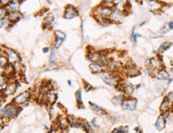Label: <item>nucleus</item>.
<instances>
[{
	"label": "nucleus",
	"mask_w": 173,
	"mask_h": 133,
	"mask_svg": "<svg viewBox=\"0 0 173 133\" xmlns=\"http://www.w3.org/2000/svg\"><path fill=\"white\" fill-rule=\"evenodd\" d=\"M124 100V98H123V96H117V97H115L113 99H112V102L115 104L116 105H118L119 104H121L122 102Z\"/></svg>",
	"instance_id": "nucleus-31"
},
{
	"label": "nucleus",
	"mask_w": 173,
	"mask_h": 133,
	"mask_svg": "<svg viewBox=\"0 0 173 133\" xmlns=\"http://www.w3.org/2000/svg\"><path fill=\"white\" fill-rule=\"evenodd\" d=\"M10 20L9 18H7V17H4V18H2L1 19V27L3 28V27H6L8 25H9L10 23Z\"/></svg>",
	"instance_id": "nucleus-32"
},
{
	"label": "nucleus",
	"mask_w": 173,
	"mask_h": 133,
	"mask_svg": "<svg viewBox=\"0 0 173 133\" xmlns=\"http://www.w3.org/2000/svg\"><path fill=\"white\" fill-rule=\"evenodd\" d=\"M64 40L62 39H59V38H56V41H55V44H54V47L55 49H58L63 43Z\"/></svg>",
	"instance_id": "nucleus-35"
},
{
	"label": "nucleus",
	"mask_w": 173,
	"mask_h": 133,
	"mask_svg": "<svg viewBox=\"0 0 173 133\" xmlns=\"http://www.w3.org/2000/svg\"><path fill=\"white\" fill-rule=\"evenodd\" d=\"M127 74L129 77H136V76L139 75L140 73H139V72H138V70H137V69L136 68L135 66H129L128 68V70H127Z\"/></svg>",
	"instance_id": "nucleus-23"
},
{
	"label": "nucleus",
	"mask_w": 173,
	"mask_h": 133,
	"mask_svg": "<svg viewBox=\"0 0 173 133\" xmlns=\"http://www.w3.org/2000/svg\"><path fill=\"white\" fill-rule=\"evenodd\" d=\"M66 120L69 124L72 127H78L82 126V122H80L74 116H67Z\"/></svg>",
	"instance_id": "nucleus-13"
},
{
	"label": "nucleus",
	"mask_w": 173,
	"mask_h": 133,
	"mask_svg": "<svg viewBox=\"0 0 173 133\" xmlns=\"http://www.w3.org/2000/svg\"><path fill=\"white\" fill-rule=\"evenodd\" d=\"M140 85H137V89H138V88H140Z\"/></svg>",
	"instance_id": "nucleus-47"
},
{
	"label": "nucleus",
	"mask_w": 173,
	"mask_h": 133,
	"mask_svg": "<svg viewBox=\"0 0 173 133\" xmlns=\"http://www.w3.org/2000/svg\"><path fill=\"white\" fill-rule=\"evenodd\" d=\"M166 126V118L165 116L161 114L160 116H159V117L157 118V120L156 122V127L157 128V130L162 131Z\"/></svg>",
	"instance_id": "nucleus-11"
},
{
	"label": "nucleus",
	"mask_w": 173,
	"mask_h": 133,
	"mask_svg": "<svg viewBox=\"0 0 173 133\" xmlns=\"http://www.w3.org/2000/svg\"><path fill=\"white\" fill-rule=\"evenodd\" d=\"M68 84H69V85H72V82H71V81H70V80H69V81H68Z\"/></svg>",
	"instance_id": "nucleus-45"
},
{
	"label": "nucleus",
	"mask_w": 173,
	"mask_h": 133,
	"mask_svg": "<svg viewBox=\"0 0 173 133\" xmlns=\"http://www.w3.org/2000/svg\"><path fill=\"white\" fill-rule=\"evenodd\" d=\"M168 25H169V28H170V30H173V22H169V23H168Z\"/></svg>",
	"instance_id": "nucleus-41"
},
{
	"label": "nucleus",
	"mask_w": 173,
	"mask_h": 133,
	"mask_svg": "<svg viewBox=\"0 0 173 133\" xmlns=\"http://www.w3.org/2000/svg\"><path fill=\"white\" fill-rule=\"evenodd\" d=\"M112 133H123V132H121L119 128H116V129H115V130L112 132Z\"/></svg>",
	"instance_id": "nucleus-43"
},
{
	"label": "nucleus",
	"mask_w": 173,
	"mask_h": 133,
	"mask_svg": "<svg viewBox=\"0 0 173 133\" xmlns=\"http://www.w3.org/2000/svg\"><path fill=\"white\" fill-rule=\"evenodd\" d=\"M55 18L54 16H52V15H48V16H46V18H44V24L47 26H51L53 24V22H54Z\"/></svg>",
	"instance_id": "nucleus-26"
},
{
	"label": "nucleus",
	"mask_w": 173,
	"mask_h": 133,
	"mask_svg": "<svg viewBox=\"0 0 173 133\" xmlns=\"http://www.w3.org/2000/svg\"><path fill=\"white\" fill-rule=\"evenodd\" d=\"M44 100L49 104H51V105H54V104L58 100V95L54 94V93L52 90L46 91V93L44 95Z\"/></svg>",
	"instance_id": "nucleus-7"
},
{
	"label": "nucleus",
	"mask_w": 173,
	"mask_h": 133,
	"mask_svg": "<svg viewBox=\"0 0 173 133\" xmlns=\"http://www.w3.org/2000/svg\"><path fill=\"white\" fill-rule=\"evenodd\" d=\"M54 34L56 38H59V39L65 40L66 39V34H65L63 32H61V30H55Z\"/></svg>",
	"instance_id": "nucleus-28"
},
{
	"label": "nucleus",
	"mask_w": 173,
	"mask_h": 133,
	"mask_svg": "<svg viewBox=\"0 0 173 133\" xmlns=\"http://www.w3.org/2000/svg\"><path fill=\"white\" fill-rule=\"evenodd\" d=\"M167 99L170 101L171 103H173V91L167 94Z\"/></svg>",
	"instance_id": "nucleus-38"
},
{
	"label": "nucleus",
	"mask_w": 173,
	"mask_h": 133,
	"mask_svg": "<svg viewBox=\"0 0 173 133\" xmlns=\"http://www.w3.org/2000/svg\"><path fill=\"white\" fill-rule=\"evenodd\" d=\"M8 12L11 11H17L18 8V1H9L6 3V5L4 7Z\"/></svg>",
	"instance_id": "nucleus-12"
},
{
	"label": "nucleus",
	"mask_w": 173,
	"mask_h": 133,
	"mask_svg": "<svg viewBox=\"0 0 173 133\" xmlns=\"http://www.w3.org/2000/svg\"><path fill=\"white\" fill-rule=\"evenodd\" d=\"M21 14L17 12V11H11V12H7V18H9L10 22H17L19 21L21 18Z\"/></svg>",
	"instance_id": "nucleus-17"
},
{
	"label": "nucleus",
	"mask_w": 173,
	"mask_h": 133,
	"mask_svg": "<svg viewBox=\"0 0 173 133\" xmlns=\"http://www.w3.org/2000/svg\"><path fill=\"white\" fill-rule=\"evenodd\" d=\"M89 69L93 72V73H101L105 70L106 66H104V65H101L97 63V62H94V63H92L89 65Z\"/></svg>",
	"instance_id": "nucleus-10"
},
{
	"label": "nucleus",
	"mask_w": 173,
	"mask_h": 133,
	"mask_svg": "<svg viewBox=\"0 0 173 133\" xmlns=\"http://www.w3.org/2000/svg\"><path fill=\"white\" fill-rule=\"evenodd\" d=\"M170 104L171 102L169 100H167V97H165L164 99V100L162 101V103L160 104V109L162 112H167L169 111V109H170Z\"/></svg>",
	"instance_id": "nucleus-19"
},
{
	"label": "nucleus",
	"mask_w": 173,
	"mask_h": 133,
	"mask_svg": "<svg viewBox=\"0 0 173 133\" xmlns=\"http://www.w3.org/2000/svg\"><path fill=\"white\" fill-rule=\"evenodd\" d=\"M171 45H172V43L170 42H163L160 45V47L158 49V52L159 53H163L165 50H167Z\"/></svg>",
	"instance_id": "nucleus-24"
},
{
	"label": "nucleus",
	"mask_w": 173,
	"mask_h": 133,
	"mask_svg": "<svg viewBox=\"0 0 173 133\" xmlns=\"http://www.w3.org/2000/svg\"><path fill=\"white\" fill-rule=\"evenodd\" d=\"M17 111H18L17 107L12 104H10L8 105L5 106L4 109H2L1 113L2 115L6 117H14L17 115Z\"/></svg>",
	"instance_id": "nucleus-4"
},
{
	"label": "nucleus",
	"mask_w": 173,
	"mask_h": 133,
	"mask_svg": "<svg viewBox=\"0 0 173 133\" xmlns=\"http://www.w3.org/2000/svg\"><path fill=\"white\" fill-rule=\"evenodd\" d=\"M111 20L113 22H118L121 21V19L123 18V14H122L121 11H120L118 10H113L112 12V15H111Z\"/></svg>",
	"instance_id": "nucleus-15"
},
{
	"label": "nucleus",
	"mask_w": 173,
	"mask_h": 133,
	"mask_svg": "<svg viewBox=\"0 0 173 133\" xmlns=\"http://www.w3.org/2000/svg\"><path fill=\"white\" fill-rule=\"evenodd\" d=\"M135 131H136V132H139V131H140V128H139V127H136V128H135Z\"/></svg>",
	"instance_id": "nucleus-44"
},
{
	"label": "nucleus",
	"mask_w": 173,
	"mask_h": 133,
	"mask_svg": "<svg viewBox=\"0 0 173 133\" xmlns=\"http://www.w3.org/2000/svg\"><path fill=\"white\" fill-rule=\"evenodd\" d=\"M78 15V11L72 6H66L64 12V18L66 19H72Z\"/></svg>",
	"instance_id": "nucleus-6"
},
{
	"label": "nucleus",
	"mask_w": 173,
	"mask_h": 133,
	"mask_svg": "<svg viewBox=\"0 0 173 133\" xmlns=\"http://www.w3.org/2000/svg\"><path fill=\"white\" fill-rule=\"evenodd\" d=\"M96 120H97V119L94 118L93 120H92V124H93V125L94 127H97V124H96V122H95V121H96Z\"/></svg>",
	"instance_id": "nucleus-42"
},
{
	"label": "nucleus",
	"mask_w": 173,
	"mask_h": 133,
	"mask_svg": "<svg viewBox=\"0 0 173 133\" xmlns=\"http://www.w3.org/2000/svg\"><path fill=\"white\" fill-rule=\"evenodd\" d=\"M137 100L136 98H126L124 99L121 104L122 109L124 110L133 111L137 108Z\"/></svg>",
	"instance_id": "nucleus-3"
},
{
	"label": "nucleus",
	"mask_w": 173,
	"mask_h": 133,
	"mask_svg": "<svg viewBox=\"0 0 173 133\" xmlns=\"http://www.w3.org/2000/svg\"><path fill=\"white\" fill-rule=\"evenodd\" d=\"M89 107L91 108L92 110H93L95 113H97V114H98V115H103V114L105 113V112H104L103 110H102L101 108H100L99 106L96 105L95 104H93V102H91V101H89Z\"/></svg>",
	"instance_id": "nucleus-21"
},
{
	"label": "nucleus",
	"mask_w": 173,
	"mask_h": 133,
	"mask_svg": "<svg viewBox=\"0 0 173 133\" xmlns=\"http://www.w3.org/2000/svg\"><path fill=\"white\" fill-rule=\"evenodd\" d=\"M149 4L151 10H157L160 8V3L156 1H149Z\"/></svg>",
	"instance_id": "nucleus-29"
},
{
	"label": "nucleus",
	"mask_w": 173,
	"mask_h": 133,
	"mask_svg": "<svg viewBox=\"0 0 173 133\" xmlns=\"http://www.w3.org/2000/svg\"><path fill=\"white\" fill-rule=\"evenodd\" d=\"M145 23H146L145 22H142V23H141V24H140V26H144V25L145 24Z\"/></svg>",
	"instance_id": "nucleus-46"
},
{
	"label": "nucleus",
	"mask_w": 173,
	"mask_h": 133,
	"mask_svg": "<svg viewBox=\"0 0 173 133\" xmlns=\"http://www.w3.org/2000/svg\"><path fill=\"white\" fill-rule=\"evenodd\" d=\"M110 59L107 58L105 55H104V54H100L99 58L97 59V63L100 64V65H104V66H106V65H108L110 64Z\"/></svg>",
	"instance_id": "nucleus-22"
},
{
	"label": "nucleus",
	"mask_w": 173,
	"mask_h": 133,
	"mask_svg": "<svg viewBox=\"0 0 173 133\" xmlns=\"http://www.w3.org/2000/svg\"><path fill=\"white\" fill-rule=\"evenodd\" d=\"M119 129H120V131H121V132L126 133L128 132V126H123V127H119Z\"/></svg>",
	"instance_id": "nucleus-39"
},
{
	"label": "nucleus",
	"mask_w": 173,
	"mask_h": 133,
	"mask_svg": "<svg viewBox=\"0 0 173 133\" xmlns=\"http://www.w3.org/2000/svg\"><path fill=\"white\" fill-rule=\"evenodd\" d=\"M156 77L158 79V80H161V81H167L169 79V74L167 73L166 70H158L157 73H156Z\"/></svg>",
	"instance_id": "nucleus-14"
},
{
	"label": "nucleus",
	"mask_w": 173,
	"mask_h": 133,
	"mask_svg": "<svg viewBox=\"0 0 173 133\" xmlns=\"http://www.w3.org/2000/svg\"><path fill=\"white\" fill-rule=\"evenodd\" d=\"M75 96H76V99H77V104H78L79 108L81 106V108H83V103H82V90L81 89H78L76 93H75Z\"/></svg>",
	"instance_id": "nucleus-25"
},
{
	"label": "nucleus",
	"mask_w": 173,
	"mask_h": 133,
	"mask_svg": "<svg viewBox=\"0 0 173 133\" xmlns=\"http://www.w3.org/2000/svg\"><path fill=\"white\" fill-rule=\"evenodd\" d=\"M100 77L102 79L105 84H107L110 86H116L118 83V78L117 77L109 71H104L100 73Z\"/></svg>",
	"instance_id": "nucleus-1"
},
{
	"label": "nucleus",
	"mask_w": 173,
	"mask_h": 133,
	"mask_svg": "<svg viewBox=\"0 0 173 133\" xmlns=\"http://www.w3.org/2000/svg\"><path fill=\"white\" fill-rule=\"evenodd\" d=\"M56 58H57V53H56L54 47H53L51 49V54H50V63H54L55 60H56Z\"/></svg>",
	"instance_id": "nucleus-27"
},
{
	"label": "nucleus",
	"mask_w": 173,
	"mask_h": 133,
	"mask_svg": "<svg viewBox=\"0 0 173 133\" xmlns=\"http://www.w3.org/2000/svg\"><path fill=\"white\" fill-rule=\"evenodd\" d=\"M7 81H6V79L5 78V77H3V75L1 76V90L3 91V89L5 90V88L7 86Z\"/></svg>",
	"instance_id": "nucleus-33"
},
{
	"label": "nucleus",
	"mask_w": 173,
	"mask_h": 133,
	"mask_svg": "<svg viewBox=\"0 0 173 133\" xmlns=\"http://www.w3.org/2000/svg\"><path fill=\"white\" fill-rule=\"evenodd\" d=\"M95 11L97 12V16H99L102 19H108V18H110V17H111L112 10L110 7H108V6L102 5L100 7L96 9Z\"/></svg>",
	"instance_id": "nucleus-2"
},
{
	"label": "nucleus",
	"mask_w": 173,
	"mask_h": 133,
	"mask_svg": "<svg viewBox=\"0 0 173 133\" xmlns=\"http://www.w3.org/2000/svg\"><path fill=\"white\" fill-rule=\"evenodd\" d=\"M7 58L5 56H3V54H1V58H0V65H1V68L3 69V66H5L7 63Z\"/></svg>",
	"instance_id": "nucleus-34"
},
{
	"label": "nucleus",
	"mask_w": 173,
	"mask_h": 133,
	"mask_svg": "<svg viewBox=\"0 0 173 133\" xmlns=\"http://www.w3.org/2000/svg\"><path fill=\"white\" fill-rule=\"evenodd\" d=\"M6 54L7 61L10 64H14L18 61V54L15 51H13L12 49H6Z\"/></svg>",
	"instance_id": "nucleus-8"
},
{
	"label": "nucleus",
	"mask_w": 173,
	"mask_h": 133,
	"mask_svg": "<svg viewBox=\"0 0 173 133\" xmlns=\"http://www.w3.org/2000/svg\"><path fill=\"white\" fill-rule=\"evenodd\" d=\"M31 97V93L28 91H25L23 93H22L17 97L14 98L13 100V103L15 104H22L26 103L28 100V99Z\"/></svg>",
	"instance_id": "nucleus-5"
},
{
	"label": "nucleus",
	"mask_w": 173,
	"mask_h": 133,
	"mask_svg": "<svg viewBox=\"0 0 173 133\" xmlns=\"http://www.w3.org/2000/svg\"><path fill=\"white\" fill-rule=\"evenodd\" d=\"M149 65L150 69L152 70H161L160 61L156 58H152L149 60Z\"/></svg>",
	"instance_id": "nucleus-9"
},
{
	"label": "nucleus",
	"mask_w": 173,
	"mask_h": 133,
	"mask_svg": "<svg viewBox=\"0 0 173 133\" xmlns=\"http://www.w3.org/2000/svg\"><path fill=\"white\" fill-rule=\"evenodd\" d=\"M49 51H50V48H49V47H46V48L43 49V53H44V54H46V53H48Z\"/></svg>",
	"instance_id": "nucleus-40"
},
{
	"label": "nucleus",
	"mask_w": 173,
	"mask_h": 133,
	"mask_svg": "<svg viewBox=\"0 0 173 133\" xmlns=\"http://www.w3.org/2000/svg\"><path fill=\"white\" fill-rule=\"evenodd\" d=\"M58 125H59V127L61 128V130H68V128H69V123H68L66 118L65 119L62 118V117H60V118L58 119Z\"/></svg>",
	"instance_id": "nucleus-20"
},
{
	"label": "nucleus",
	"mask_w": 173,
	"mask_h": 133,
	"mask_svg": "<svg viewBox=\"0 0 173 133\" xmlns=\"http://www.w3.org/2000/svg\"><path fill=\"white\" fill-rule=\"evenodd\" d=\"M84 82H85V81H84ZM93 88V86H92L90 84H89V83H85V89L87 91V92L92 90Z\"/></svg>",
	"instance_id": "nucleus-37"
},
{
	"label": "nucleus",
	"mask_w": 173,
	"mask_h": 133,
	"mask_svg": "<svg viewBox=\"0 0 173 133\" xmlns=\"http://www.w3.org/2000/svg\"><path fill=\"white\" fill-rule=\"evenodd\" d=\"M121 90L127 95H132L134 92V88L129 83H125L121 85Z\"/></svg>",
	"instance_id": "nucleus-18"
},
{
	"label": "nucleus",
	"mask_w": 173,
	"mask_h": 133,
	"mask_svg": "<svg viewBox=\"0 0 173 133\" xmlns=\"http://www.w3.org/2000/svg\"><path fill=\"white\" fill-rule=\"evenodd\" d=\"M169 30H170V28H169L168 23L164 24V26H163V27L161 28V32H162V33H167Z\"/></svg>",
	"instance_id": "nucleus-36"
},
{
	"label": "nucleus",
	"mask_w": 173,
	"mask_h": 133,
	"mask_svg": "<svg viewBox=\"0 0 173 133\" xmlns=\"http://www.w3.org/2000/svg\"><path fill=\"white\" fill-rule=\"evenodd\" d=\"M82 127L84 128V130H85L87 133H91L92 132H93L91 126L89 125V124L88 122H84V123H82Z\"/></svg>",
	"instance_id": "nucleus-30"
},
{
	"label": "nucleus",
	"mask_w": 173,
	"mask_h": 133,
	"mask_svg": "<svg viewBox=\"0 0 173 133\" xmlns=\"http://www.w3.org/2000/svg\"><path fill=\"white\" fill-rule=\"evenodd\" d=\"M16 89H17V85L15 83H9L6 88L4 90V94L6 96H9V95H12L15 93Z\"/></svg>",
	"instance_id": "nucleus-16"
},
{
	"label": "nucleus",
	"mask_w": 173,
	"mask_h": 133,
	"mask_svg": "<svg viewBox=\"0 0 173 133\" xmlns=\"http://www.w3.org/2000/svg\"><path fill=\"white\" fill-rule=\"evenodd\" d=\"M171 71H172V72L173 73V68H172V69H171Z\"/></svg>",
	"instance_id": "nucleus-48"
}]
</instances>
